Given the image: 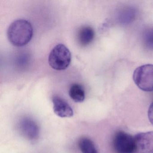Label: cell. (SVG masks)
<instances>
[{
    "mask_svg": "<svg viewBox=\"0 0 153 153\" xmlns=\"http://www.w3.org/2000/svg\"><path fill=\"white\" fill-rule=\"evenodd\" d=\"M33 30L31 23L25 19H18L10 24L8 28V39L14 46L22 47L32 39Z\"/></svg>",
    "mask_w": 153,
    "mask_h": 153,
    "instance_id": "6da1fadb",
    "label": "cell"
},
{
    "mask_svg": "<svg viewBox=\"0 0 153 153\" xmlns=\"http://www.w3.org/2000/svg\"><path fill=\"white\" fill-rule=\"evenodd\" d=\"M71 55L69 49L62 44L57 45L50 53L48 61L53 69L64 70L71 62Z\"/></svg>",
    "mask_w": 153,
    "mask_h": 153,
    "instance_id": "7a4b0ae2",
    "label": "cell"
},
{
    "mask_svg": "<svg viewBox=\"0 0 153 153\" xmlns=\"http://www.w3.org/2000/svg\"><path fill=\"white\" fill-rule=\"evenodd\" d=\"M137 86L143 91H153V65L147 64L137 68L133 75Z\"/></svg>",
    "mask_w": 153,
    "mask_h": 153,
    "instance_id": "3957f363",
    "label": "cell"
},
{
    "mask_svg": "<svg viewBox=\"0 0 153 153\" xmlns=\"http://www.w3.org/2000/svg\"><path fill=\"white\" fill-rule=\"evenodd\" d=\"M113 144L116 153H134L136 152L135 138L124 131H118L115 134Z\"/></svg>",
    "mask_w": 153,
    "mask_h": 153,
    "instance_id": "277c9868",
    "label": "cell"
},
{
    "mask_svg": "<svg viewBox=\"0 0 153 153\" xmlns=\"http://www.w3.org/2000/svg\"><path fill=\"white\" fill-rule=\"evenodd\" d=\"M19 131L24 137L30 140H35L39 137L40 130L38 124L32 118H22L19 123Z\"/></svg>",
    "mask_w": 153,
    "mask_h": 153,
    "instance_id": "5b68a950",
    "label": "cell"
},
{
    "mask_svg": "<svg viewBox=\"0 0 153 153\" xmlns=\"http://www.w3.org/2000/svg\"><path fill=\"white\" fill-rule=\"evenodd\" d=\"M136 152L153 153V131L139 133L134 137Z\"/></svg>",
    "mask_w": 153,
    "mask_h": 153,
    "instance_id": "8992f818",
    "label": "cell"
},
{
    "mask_svg": "<svg viewBox=\"0 0 153 153\" xmlns=\"http://www.w3.org/2000/svg\"><path fill=\"white\" fill-rule=\"evenodd\" d=\"M53 111L61 118H69L74 114L73 109L66 101L59 97H53L52 99Z\"/></svg>",
    "mask_w": 153,
    "mask_h": 153,
    "instance_id": "52a82bcc",
    "label": "cell"
},
{
    "mask_svg": "<svg viewBox=\"0 0 153 153\" xmlns=\"http://www.w3.org/2000/svg\"><path fill=\"white\" fill-rule=\"evenodd\" d=\"M94 36V31L91 27H82L78 33V42L81 46H87L92 42Z\"/></svg>",
    "mask_w": 153,
    "mask_h": 153,
    "instance_id": "ba28073f",
    "label": "cell"
},
{
    "mask_svg": "<svg viewBox=\"0 0 153 153\" xmlns=\"http://www.w3.org/2000/svg\"><path fill=\"white\" fill-rule=\"evenodd\" d=\"M69 94L76 102H81L85 99V92L83 87L78 84H74L70 87Z\"/></svg>",
    "mask_w": 153,
    "mask_h": 153,
    "instance_id": "9c48e42d",
    "label": "cell"
},
{
    "mask_svg": "<svg viewBox=\"0 0 153 153\" xmlns=\"http://www.w3.org/2000/svg\"><path fill=\"white\" fill-rule=\"evenodd\" d=\"M79 146L82 153H98L94 143L88 138L80 139L79 141Z\"/></svg>",
    "mask_w": 153,
    "mask_h": 153,
    "instance_id": "30bf717a",
    "label": "cell"
},
{
    "mask_svg": "<svg viewBox=\"0 0 153 153\" xmlns=\"http://www.w3.org/2000/svg\"><path fill=\"white\" fill-rule=\"evenodd\" d=\"M144 40L147 47L153 49V30L149 28L144 33Z\"/></svg>",
    "mask_w": 153,
    "mask_h": 153,
    "instance_id": "8fae6325",
    "label": "cell"
},
{
    "mask_svg": "<svg viewBox=\"0 0 153 153\" xmlns=\"http://www.w3.org/2000/svg\"><path fill=\"white\" fill-rule=\"evenodd\" d=\"M148 114L149 120L151 124L153 125V102L150 105L149 108Z\"/></svg>",
    "mask_w": 153,
    "mask_h": 153,
    "instance_id": "7c38bea8",
    "label": "cell"
},
{
    "mask_svg": "<svg viewBox=\"0 0 153 153\" xmlns=\"http://www.w3.org/2000/svg\"><path fill=\"white\" fill-rule=\"evenodd\" d=\"M152 29H153V27H152Z\"/></svg>",
    "mask_w": 153,
    "mask_h": 153,
    "instance_id": "4fadbf2b",
    "label": "cell"
}]
</instances>
